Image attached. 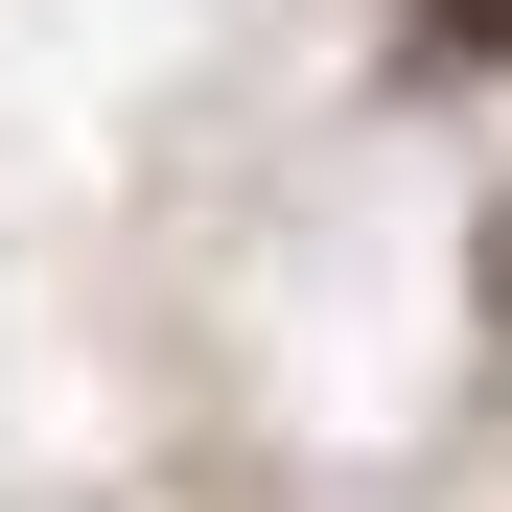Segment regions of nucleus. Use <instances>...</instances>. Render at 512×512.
<instances>
[{"label": "nucleus", "instance_id": "1", "mask_svg": "<svg viewBox=\"0 0 512 512\" xmlns=\"http://www.w3.org/2000/svg\"><path fill=\"white\" fill-rule=\"evenodd\" d=\"M419 24V70H512V0H396Z\"/></svg>", "mask_w": 512, "mask_h": 512}]
</instances>
